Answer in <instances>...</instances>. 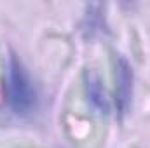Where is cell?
Listing matches in <instances>:
<instances>
[{
  "label": "cell",
  "mask_w": 150,
  "mask_h": 148,
  "mask_svg": "<svg viewBox=\"0 0 150 148\" xmlns=\"http://www.w3.org/2000/svg\"><path fill=\"white\" fill-rule=\"evenodd\" d=\"M9 103L16 113H26L35 105V89L32 78L23 63L16 58H9Z\"/></svg>",
  "instance_id": "cell-1"
},
{
  "label": "cell",
  "mask_w": 150,
  "mask_h": 148,
  "mask_svg": "<svg viewBox=\"0 0 150 148\" xmlns=\"http://www.w3.org/2000/svg\"><path fill=\"white\" fill-rule=\"evenodd\" d=\"M133 91V72L129 63L124 58H119L117 61V103L120 111L127 110L129 99Z\"/></svg>",
  "instance_id": "cell-2"
},
{
  "label": "cell",
  "mask_w": 150,
  "mask_h": 148,
  "mask_svg": "<svg viewBox=\"0 0 150 148\" xmlns=\"http://www.w3.org/2000/svg\"><path fill=\"white\" fill-rule=\"evenodd\" d=\"M87 96H89L91 105L100 113L108 111V99H107L105 89H103L101 82L98 80V77H94V75H89V78H87Z\"/></svg>",
  "instance_id": "cell-3"
}]
</instances>
